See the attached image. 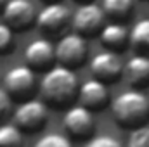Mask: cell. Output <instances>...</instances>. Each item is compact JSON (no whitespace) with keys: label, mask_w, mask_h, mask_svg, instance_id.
I'll use <instances>...</instances> for the list:
<instances>
[{"label":"cell","mask_w":149,"mask_h":147,"mask_svg":"<svg viewBox=\"0 0 149 147\" xmlns=\"http://www.w3.org/2000/svg\"><path fill=\"white\" fill-rule=\"evenodd\" d=\"M127 147H149V126H139L130 130L128 140H127Z\"/></svg>","instance_id":"cell-18"},{"label":"cell","mask_w":149,"mask_h":147,"mask_svg":"<svg viewBox=\"0 0 149 147\" xmlns=\"http://www.w3.org/2000/svg\"><path fill=\"white\" fill-rule=\"evenodd\" d=\"M63 125L64 130L68 132V135L76 140H85V139H92L94 132H95V121H94V114L92 111L80 106H71L66 111L64 118H63Z\"/></svg>","instance_id":"cell-7"},{"label":"cell","mask_w":149,"mask_h":147,"mask_svg":"<svg viewBox=\"0 0 149 147\" xmlns=\"http://www.w3.org/2000/svg\"><path fill=\"white\" fill-rule=\"evenodd\" d=\"M78 2H83V3H88L90 0H78Z\"/></svg>","instance_id":"cell-24"},{"label":"cell","mask_w":149,"mask_h":147,"mask_svg":"<svg viewBox=\"0 0 149 147\" xmlns=\"http://www.w3.org/2000/svg\"><path fill=\"white\" fill-rule=\"evenodd\" d=\"M12 47V30L5 24L0 23V54H5Z\"/></svg>","instance_id":"cell-21"},{"label":"cell","mask_w":149,"mask_h":147,"mask_svg":"<svg viewBox=\"0 0 149 147\" xmlns=\"http://www.w3.org/2000/svg\"><path fill=\"white\" fill-rule=\"evenodd\" d=\"M40 92L43 97V102L52 107H66L78 97L80 92V81L73 69L66 66H52L49 71H45Z\"/></svg>","instance_id":"cell-1"},{"label":"cell","mask_w":149,"mask_h":147,"mask_svg":"<svg viewBox=\"0 0 149 147\" xmlns=\"http://www.w3.org/2000/svg\"><path fill=\"white\" fill-rule=\"evenodd\" d=\"M146 2H149V0H146Z\"/></svg>","instance_id":"cell-26"},{"label":"cell","mask_w":149,"mask_h":147,"mask_svg":"<svg viewBox=\"0 0 149 147\" xmlns=\"http://www.w3.org/2000/svg\"><path fill=\"white\" fill-rule=\"evenodd\" d=\"M123 78L134 90L149 88V57L134 55L123 66Z\"/></svg>","instance_id":"cell-13"},{"label":"cell","mask_w":149,"mask_h":147,"mask_svg":"<svg viewBox=\"0 0 149 147\" xmlns=\"http://www.w3.org/2000/svg\"><path fill=\"white\" fill-rule=\"evenodd\" d=\"M10 95L3 90V88H0V119L7 114V111L10 109Z\"/></svg>","instance_id":"cell-22"},{"label":"cell","mask_w":149,"mask_h":147,"mask_svg":"<svg viewBox=\"0 0 149 147\" xmlns=\"http://www.w3.org/2000/svg\"><path fill=\"white\" fill-rule=\"evenodd\" d=\"M90 73L102 83H114L123 76V62L116 52L102 50L90 61Z\"/></svg>","instance_id":"cell-9"},{"label":"cell","mask_w":149,"mask_h":147,"mask_svg":"<svg viewBox=\"0 0 149 147\" xmlns=\"http://www.w3.org/2000/svg\"><path fill=\"white\" fill-rule=\"evenodd\" d=\"M0 147H23V133L16 125L0 126Z\"/></svg>","instance_id":"cell-17"},{"label":"cell","mask_w":149,"mask_h":147,"mask_svg":"<svg viewBox=\"0 0 149 147\" xmlns=\"http://www.w3.org/2000/svg\"><path fill=\"white\" fill-rule=\"evenodd\" d=\"M2 17L12 31H24L37 23V10L30 0H7Z\"/></svg>","instance_id":"cell-5"},{"label":"cell","mask_w":149,"mask_h":147,"mask_svg":"<svg viewBox=\"0 0 149 147\" xmlns=\"http://www.w3.org/2000/svg\"><path fill=\"white\" fill-rule=\"evenodd\" d=\"M87 57V43L85 38L78 33L64 35L56 45V61L61 66L73 69L80 66Z\"/></svg>","instance_id":"cell-8"},{"label":"cell","mask_w":149,"mask_h":147,"mask_svg":"<svg viewBox=\"0 0 149 147\" xmlns=\"http://www.w3.org/2000/svg\"><path fill=\"white\" fill-rule=\"evenodd\" d=\"M130 45L137 55L149 57V17L141 19L130 30Z\"/></svg>","instance_id":"cell-15"},{"label":"cell","mask_w":149,"mask_h":147,"mask_svg":"<svg viewBox=\"0 0 149 147\" xmlns=\"http://www.w3.org/2000/svg\"><path fill=\"white\" fill-rule=\"evenodd\" d=\"M114 121L127 130L144 126L149 121V99L141 90H125L111 104Z\"/></svg>","instance_id":"cell-2"},{"label":"cell","mask_w":149,"mask_h":147,"mask_svg":"<svg viewBox=\"0 0 149 147\" xmlns=\"http://www.w3.org/2000/svg\"><path fill=\"white\" fill-rule=\"evenodd\" d=\"M70 9L64 3L50 2L37 14V24L47 33H57L70 21Z\"/></svg>","instance_id":"cell-12"},{"label":"cell","mask_w":149,"mask_h":147,"mask_svg":"<svg viewBox=\"0 0 149 147\" xmlns=\"http://www.w3.org/2000/svg\"><path fill=\"white\" fill-rule=\"evenodd\" d=\"M47 121V104L43 101H23L14 111V125L21 132H38Z\"/></svg>","instance_id":"cell-6"},{"label":"cell","mask_w":149,"mask_h":147,"mask_svg":"<svg viewBox=\"0 0 149 147\" xmlns=\"http://www.w3.org/2000/svg\"><path fill=\"white\" fill-rule=\"evenodd\" d=\"M106 26V14L102 7H99L94 2L81 3L73 14V28L74 33L81 37H92L95 33H101Z\"/></svg>","instance_id":"cell-4"},{"label":"cell","mask_w":149,"mask_h":147,"mask_svg":"<svg viewBox=\"0 0 149 147\" xmlns=\"http://www.w3.org/2000/svg\"><path fill=\"white\" fill-rule=\"evenodd\" d=\"M24 61L33 71H49L56 61V49L45 38L33 40L24 49Z\"/></svg>","instance_id":"cell-10"},{"label":"cell","mask_w":149,"mask_h":147,"mask_svg":"<svg viewBox=\"0 0 149 147\" xmlns=\"http://www.w3.org/2000/svg\"><path fill=\"white\" fill-rule=\"evenodd\" d=\"M37 87L35 71L26 64H17L10 68L3 76V90L16 101H28Z\"/></svg>","instance_id":"cell-3"},{"label":"cell","mask_w":149,"mask_h":147,"mask_svg":"<svg viewBox=\"0 0 149 147\" xmlns=\"http://www.w3.org/2000/svg\"><path fill=\"white\" fill-rule=\"evenodd\" d=\"M33 147H73V144H71V140L66 135H61V133H47L40 140H37V144Z\"/></svg>","instance_id":"cell-19"},{"label":"cell","mask_w":149,"mask_h":147,"mask_svg":"<svg viewBox=\"0 0 149 147\" xmlns=\"http://www.w3.org/2000/svg\"><path fill=\"white\" fill-rule=\"evenodd\" d=\"M135 0H102V10L114 23L127 19L134 10Z\"/></svg>","instance_id":"cell-16"},{"label":"cell","mask_w":149,"mask_h":147,"mask_svg":"<svg viewBox=\"0 0 149 147\" xmlns=\"http://www.w3.org/2000/svg\"><path fill=\"white\" fill-rule=\"evenodd\" d=\"M101 35V43L111 50V52H120L125 50L130 45V31L121 24V23H109L102 28Z\"/></svg>","instance_id":"cell-14"},{"label":"cell","mask_w":149,"mask_h":147,"mask_svg":"<svg viewBox=\"0 0 149 147\" xmlns=\"http://www.w3.org/2000/svg\"><path fill=\"white\" fill-rule=\"evenodd\" d=\"M85 147H123V146L118 139H114L111 135H95L87 142Z\"/></svg>","instance_id":"cell-20"},{"label":"cell","mask_w":149,"mask_h":147,"mask_svg":"<svg viewBox=\"0 0 149 147\" xmlns=\"http://www.w3.org/2000/svg\"><path fill=\"white\" fill-rule=\"evenodd\" d=\"M5 3H7V0H0V9H3V7H5Z\"/></svg>","instance_id":"cell-23"},{"label":"cell","mask_w":149,"mask_h":147,"mask_svg":"<svg viewBox=\"0 0 149 147\" xmlns=\"http://www.w3.org/2000/svg\"><path fill=\"white\" fill-rule=\"evenodd\" d=\"M47 2H49V3H50V2H56V0H47Z\"/></svg>","instance_id":"cell-25"},{"label":"cell","mask_w":149,"mask_h":147,"mask_svg":"<svg viewBox=\"0 0 149 147\" xmlns=\"http://www.w3.org/2000/svg\"><path fill=\"white\" fill-rule=\"evenodd\" d=\"M78 97H80V104L90 111H101L109 104L108 85L95 78H90L83 85H80Z\"/></svg>","instance_id":"cell-11"}]
</instances>
